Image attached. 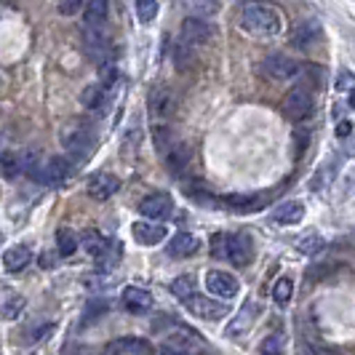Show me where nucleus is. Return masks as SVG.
Segmentation results:
<instances>
[{"label": "nucleus", "instance_id": "1", "mask_svg": "<svg viewBox=\"0 0 355 355\" xmlns=\"http://www.w3.org/2000/svg\"><path fill=\"white\" fill-rule=\"evenodd\" d=\"M241 27L254 37H275L284 30V19L270 3L246 0V6L241 11Z\"/></svg>", "mask_w": 355, "mask_h": 355}, {"label": "nucleus", "instance_id": "2", "mask_svg": "<svg viewBox=\"0 0 355 355\" xmlns=\"http://www.w3.org/2000/svg\"><path fill=\"white\" fill-rule=\"evenodd\" d=\"M21 168H27L37 182H43V184H49V187H59V184H64L72 174V163L67 158H62V155L49 158L46 163H40L35 155H27V160L21 163Z\"/></svg>", "mask_w": 355, "mask_h": 355}, {"label": "nucleus", "instance_id": "3", "mask_svg": "<svg viewBox=\"0 0 355 355\" xmlns=\"http://www.w3.org/2000/svg\"><path fill=\"white\" fill-rule=\"evenodd\" d=\"M62 147L70 153L72 158L86 160L96 147V137H94V128L86 121H70V123L62 128Z\"/></svg>", "mask_w": 355, "mask_h": 355}, {"label": "nucleus", "instance_id": "4", "mask_svg": "<svg viewBox=\"0 0 355 355\" xmlns=\"http://www.w3.org/2000/svg\"><path fill=\"white\" fill-rule=\"evenodd\" d=\"M313 112V94L307 86H294L284 99V118L291 123H300Z\"/></svg>", "mask_w": 355, "mask_h": 355}, {"label": "nucleus", "instance_id": "5", "mask_svg": "<svg viewBox=\"0 0 355 355\" xmlns=\"http://www.w3.org/2000/svg\"><path fill=\"white\" fill-rule=\"evenodd\" d=\"M300 70H302L300 62L291 59V56H286V53H270V56H265V62H262V72L270 75V78H275V80L297 78Z\"/></svg>", "mask_w": 355, "mask_h": 355}, {"label": "nucleus", "instance_id": "6", "mask_svg": "<svg viewBox=\"0 0 355 355\" xmlns=\"http://www.w3.org/2000/svg\"><path fill=\"white\" fill-rule=\"evenodd\" d=\"M206 288L211 291L216 300H232V297H238L241 284H238V278H235L232 272L211 270V272L206 275Z\"/></svg>", "mask_w": 355, "mask_h": 355}, {"label": "nucleus", "instance_id": "7", "mask_svg": "<svg viewBox=\"0 0 355 355\" xmlns=\"http://www.w3.org/2000/svg\"><path fill=\"white\" fill-rule=\"evenodd\" d=\"M211 40V24L203 21L200 17H187L182 21V43L184 46H206Z\"/></svg>", "mask_w": 355, "mask_h": 355}, {"label": "nucleus", "instance_id": "8", "mask_svg": "<svg viewBox=\"0 0 355 355\" xmlns=\"http://www.w3.org/2000/svg\"><path fill=\"white\" fill-rule=\"evenodd\" d=\"M227 259L235 267H246L254 259V243L246 232L238 235H227Z\"/></svg>", "mask_w": 355, "mask_h": 355}, {"label": "nucleus", "instance_id": "9", "mask_svg": "<svg viewBox=\"0 0 355 355\" xmlns=\"http://www.w3.org/2000/svg\"><path fill=\"white\" fill-rule=\"evenodd\" d=\"M187 310L198 315V318H206V320H219L222 315H227V304H222L219 300H209V297H200V294H193L187 300Z\"/></svg>", "mask_w": 355, "mask_h": 355}, {"label": "nucleus", "instance_id": "10", "mask_svg": "<svg viewBox=\"0 0 355 355\" xmlns=\"http://www.w3.org/2000/svg\"><path fill=\"white\" fill-rule=\"evenodd\" d=\"M171 211H174V200L166 193H153L139 203V214L144 219H166L171 216Z\"/></svg>", "mask_w": 355, "mask_h": 355}, {"label": "nucleus", "instance_id": "11", "mask_svg": "<svg viewBox=\"0 0 355 355\" xmlns=\"http://www.w3.org/2000/svg\"><path fill=\"white\" fill-rule=\"evenodd\" d=\"M107 353L110 355H155V347H153L147 339L121 337L107 345Z\"/></svg>", "mask_w": 355, "mask_h": 355}, {"label": "nucleus", "instance_id": "12", "mask_svg": "<svg viewBox=\"0 0 355 355\" xmlns=\"http://www.w3.org/2000/svg\"><path fill=\"white\" fill-rule=\"evenodd\" d=\"M83 37H86V49H89L91 59L105 62L107 53H110V43H107V35L102 33V24H86Z\"/></svg>", "mask_w": 355, "mask_h": 355}, {"label": "nucleus", "instance_id": "13", "mask_svg": "<svg viewBox=\"0 0 355 355\" xmlns=\"http://www.w3.org/2000/svg\"><path fill=\"white\" fill-rule=\"evenodd\" d=\"M131 235H134V241L137 243H142V246H158L160 241H166V225H153V222H134V227H131Z\"/></svg>", "mask_w": 355, "mask_h": 355}, {"label": "nucleus", "instance_id": "14", "mask_svg": "<svg viewBox=\"0 0 355 355\" xmlns=\"http://www.w3.org/2000/svg\"><path fill=\"white\" fill-rule=\"evenodd\" d=\"M121 190V179L115 174H94L89 182V196L94 200H107Z\"/></svg>", "mask_w": 355, "mask_h": 355}, {"label": "nucleus", "instance_id": "15", "mask_svg": "<svg viewBox=\"0 0 355 355\" xmlns=\"http://www.w3.org/2000/svg\"><path fill=\"white\" fill-rule=\"evenodd\" d=\"M123 307L134 315H142L153 307V294L139 288V286H128L123 291Z\"/></svg>", "mask_w": 355, "mask_h": 355}, {"label": "nucleus", "instance_id": "16", "mask_svg": "<svg viewBox=\"0 0 355 355\" xmlns=\"http://www.w3.org/2000/svg\"><path fill=\"white\" fill-rule=\"evenodd\" d=\"M320 27L318 21H302V24H297L294 27V33H291V43L297 46V49H302V51H307V49H313L315 43L320 40Z\"/></svg>", "mask_w": 355, "mask_h": 355}, {"label": "nucleus", "instance_id": "17", "mask_svg": "<svg viewBox=\"0 0 355 355\" xmlns=\"http://www.w3.org/2000/svg\"><path fill=\"white\" fill-rule=\"evenodd\" d=\"M147 105H150V112L155 118H168L174 112V107H177V99H174V94L168 89H153Z\"/></svg>", "mask_w": 355, "mask_h": 355}, {"label": "nucleus", "instance_id": "18", "mask_svg": "<svg viewBox=\"0 0 355 355\" xmlns=\"http://www.w3.org/2000/svg\"><path fill=\"white\" fill-rule=\"evenodd\" d=\"M259 318V304L257 302H246V307L232 318V323L227 326V334L230 337H241L251 329V323Z\"/></svg>", "mask_w": 355, "mask_h": 355}, {"label": "nucleus", "instance_id": "19", "mask_svg": "<svg viewBox=\"0 0 355 355\" xmlns=\"http://www.w3.org/2000/svg\"><path fill=\"white\" fill-rule=\"evenodd\" d=\"M200 249V241H198L193 232H177L168 243V254L177 257V259H184V257H193L196 251Z\"/></svg>", "mask_w": 355, "mask_h": 355}, {"label": "nucleus", "instance_id": "20", "mask_svg": "<svg viewBox=\"0 0 355 355\" xmlns=\"http://www.w3.org/2000/svg\"><path fill=\"white\" fill-rule=\"evenodd\" d=\"M272 219L278 225H300L304 219V206L300 200H288V203H281L275 211H272Z\"/></svg>", "mask_w": 355, "mask_h": 355}, {"label": "nucleus", "instance_id": "21", "mask_svg": "<svg viewBox=\"0 0 355 355\" xmlns=\"http://www.w3.org/2000/svg\"><path fill=\"white\" fill-rule=\"evenodd\" d=\"M33 262V251L27 249V246H11V249L3 254V267L8 270V272H19V270H24V267Z\"/></svg>", "mask_w": 355, "mask_h": 355}, {"label": "nucleus", "instance_id": "22", "mask_svg": "<svg viewBox=\"0 0 355 355\" xmlns=\"http://www.w3.org/2000/svg\"><path fill=\"white\" fill-rule=\"evenodd\" d=\"M166 163H168V168L179 174V171H184L187 168V163H190V147L184 142H174L171 144V150L166 153Z\"/></svg>", "mask_w": 355, "mask_h": 355}, {"label": "nucleus", "instance_id": "23", "mask_svg": "<svg viewBox=\"0 0 355 355\" xmlns=\"http://www.w3.org/2000/svg\"><path fill=\"white\" fill-rule=\"evenodd\" d=\"M80 246V241H78V235L70 230V227H59L56 230V251L62 254V257H72L75 251Z\"/></svg>", "mask_w": 355, "mask_h": 355}, {"label": "nucleus", "instance_id": "24", "mask_svg": "<svg viewBox=\"0 0 355 355\" xmlns=\"http://www.w3.org/2000/svg\"><path fill=\"white\" fill-rule=\"evenodd\" d=\"M107 241L102 232H96V230H86L83 235H80V246L89 251L91 257H102L105 254V249H107Z\"/></svg>", "mask_w": 355, "mask_h": 355}, {"label": "nucleus", "instance_id": "25", "mask_svg": "<svg viewBox=\"0 0 355 355\" xmlns=\"http://www.w3.org/2000/svg\"><path fill=\"white\" fill-rule=\"evenodd\" d=\"M171 294H174L177 300H182V302H187L193 294H198L196 278H193V275H179V278H174V281H171Z\"/></svg>", "mask_w": 355, "mask_h": 355}, {"label": "nucleus", "instance_id": "26", "mask_svg": "<svg viewBox=\"0 0 355 355\" xmlns=\"http://www.w3.org/2000/svg\"><path fill=\"white\" fill-rule=\"evenodd\" d=\"M80 105L86 110H99L105 105V86L102 83H94V86H86L83 94H80Z\"/></svg>", "mask_w": 355, "mask_h": 355}, {"label": "nucleus", "instance_id": "27", "mask_svg": "<svg viewBox=\"0 0 355 355\" xmlns=\"http://www.w3.org/2000/svg\"><path fill=\"white\" fill-rule=\"evenodd\" d=\"M83 6H86V19H89V24H102L107 19L110 0H83Z\"/></svg>", "mask_w": 355, "mask_h": 355}, {"label": "nucleus", "instance_id": "28", "mask_svg": "<svg viewBox=\"0 0 355 355\" xmlns=\"http://www.w3.org/2000/svg\"><path fill=\"white\" fill-rule=\"evenodd\" d=\"M0 174L6 179H17L21 174V158L17 153H3L0 155Z\"/></svg>", "mask_w": 355, "mask_h": 355}, {"label": "nucleus", "instance_id": "29", "mask_svg": "<svg viewBox=\"0 0 355 355\" xmlns=\"http://www.w3.org/2000/svg\"><path fill=\"white\" fill-rule=\"evenodd\" d=\"M291 294H294V284H291V278H278L275 286H272V300H275V304L286 307V304L291 302Z\"/></svg>", "mask_w": 355, "mask_h": 355}, {"label": "nucleus", "instance_id": "30", "mask_svg": "<svg viewBox=\"0 0 355 355\" xmlns=\"http://www.w3.org/2000/svg\"><path fill=\"white\" fill-rule=\"evenodd\" d=\"M134 8H137L139 21H144V24H150L153 19L158 17V11H160L158 0H137V3H134Z\"/></svg>", "mask_w": 355, "mask_h": 355}, {"label": "nucleus", "instance_id": "31", "mask_svg": "<svg viewBox=\"0 0 355 355\" xmlns=\"http://www.w3.org/2000/svg\"><path fill=\"white\" fill-rule=\"evenodd\" d=\"M320 249H323V241H320V235H315V232L300 238V251L302 254H318Z\"/></svg>", "mask_w": 355, "mask_h": 355}, {"label": "nucleus", "instance_id": "32", "mask_svg": "<svg viewBox=\"0 0 355 355\" xmlns=\"http://www.w3.org/2000/svg\"><path fill=\"white\" fill-rule=\"evenodd\" d=\"M259 355H284V342L278 337H265L259 342Z\"/></svg>", "mask_w": 355, "mask_h": 355}, {"label": "nucleus", "instance_id": "33", "mask_svg": "<svg viewBox=\"0 0 355 355\" xmlns=\"http://www.w3.org/2000/svg\"><path fill=\"white\" fill-rule=\"evenodd\" d=\"M56 8H59V14H62V17H75V14H80L83 0H59V3H56Z\"/></svg>", "mask_w": 355, "mask_h": 355}, {"label": "nucleus", "instance_id": "34", "mask_svg": "<svg viewBox=\"0 0 355 355\" xmlns=\"http://www.w3.org/2000/svg\"><path fill=\"white\" fill-rule=\"evenodd\" d=\"M211 254L219 259H227V235H222V232H216L211 238Z\"/></svg>", "mask_w": 355, "mask_h": 355}, {"label": "nucleus", "instance_id": "35", "mask_svg": "<svg viewBox=\"0 0 355 355\" xmlns=\"http://www.w3.org/2000/svg\"><path fill=\"white\" fill-rule=\"evenodd\" d=\"M155 355H190V353H184V350H177V347H168V345H163L160 350H155ZM198 355H206V353H198Z\"/></svg>", "mask_w": 355, "mask_h": 355}, {"label": "nucleus", "instance_id": "36", "mask_svg": "<svg viewBox=\"0 0 355 355\" xmlns=\"http://www.w3.org/2000/svg\"><path fill=\"white\" fill-rule=\"evenodd\" d=\"M350 134H353V123H350V121H342V123L337 125V137L345 139V137H350Z\"/></svg>", "mask_w": 355, "mask_h": 355}, {"label": "nucleus", "instance_id": "37", "mask_svg": "<svg viewBox=\"0 0 355 355\" xmlns=\"http://www.w3.org/2000/svg\"><path fill=\"white\" fill-rule=\"evenodd\" d=\"M310 355H339V353L331 350V347H310Z\"/></svg>", "mask_w": 355, "mask_h": 355}, {"label": "nucleus", "instance_id": "38", "mask_svg": "<svg viewBox=\"0 0 355 355\" xmlns=\"http://www.w3.org/2000/svg\"><path fill=\"white\" fill-rule=\"evenodd\" d=\"M350 105H353V110H355V89H353V94H350Z\"/></svg>", "mask_w": 355, "mask_h": 355}]
</instances>
